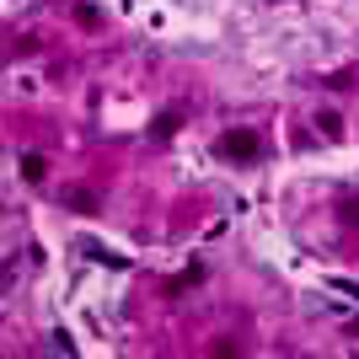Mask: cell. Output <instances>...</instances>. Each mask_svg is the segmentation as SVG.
Masks as SVG:
<instances>
[{
	"instance_id": "obj_1",
	"label": "cell",
	"mask_w": 359,
	"mask_h": 359,
	"mask_svg": "<svg viewBox=\"0 0 359 359\" xmlns=\"http://www.w3.org/2000/svg\"><path fill=\"white\" fill-rule=\"evenodd\" d=\"M220 156H257V135H247V129H231V135H220Z\"/></svg>"
},
{
	"instance_id": "obj_2",
	"label": "cell",
	"mask_w": 359,
	"mask_h": 359,
	"mask_svg": "<svg viewBox=\"0 0 359 359\" xmlns=\"http://www.w3.org/2000/svg\"><path fill=\"white\" fill-rule=\"evenodd\" d=\"M43 172H48V161L27 150V156H22V177H27V182H43Z\"/></svg>"
},
{
	"instance_id": "obj_3",
	"label": "cell",
	"mask_w": 359,
	"mask_h": 359,
	"mask_svg": "<svg viewBox=\"0 0 359 359\" xmlns=\"http://www.w3.org/2000/svg\"><path fill=\"white\" fill-rule=\"evenodd\" d=\"M65 198H70V204H75V210H81V215H97V198H91L86 188H70V194H65Z\"/></svg>"
},
{
	"instance_id": "obj_4",
	"label": "cell",
	"mask_w": 359,
	"mask_h": 359,
	"mask_svg": "<svg viewBox=\"0 0 359 359\" xmlns=\"http://www.w3.org/2000/svg\"><path fill=\"white\" fill-rule=\"evenodd\" d=\"M338 220H344V225H359V198H344V204H338Z\"/></svg>"
}]
</instances>
